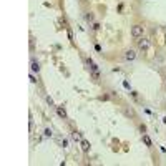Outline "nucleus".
<instances>
[{"label":"nucleus","mask_w":166,"mask_h":166,"mask_svg":"<svg viewBox=\"0 0 166 166\" xmlns=\"http://www.w3.org/2000/svg\"><path fill=\"white\" fill-rule=\"evenodd\" d=\"M91 77H93V80H98L100 75H98V72H91Z\"/></svg>","instance_id":"9b49d317"},{"label":"nucleus","mask_w":166,"mask_h":166,"mask_svg":"<svg viewBox=\"0 0 166 166\" xmlns=\"http://www.w3.org/2000/svg\"><path fill=\"white\" fill-rule=\"evenodd\" d=\"M72 138L75 139V141H82V136H80V133H78V131H73L72 133Z\"/></svg>","instance_id":"1a4fd4ad"},{"label":"nucleus","mask_w":166,"mask_h":166,"mask_svg":"<svg viewBox=\"0 0 166 166\" xmlns=\"http://www.w3.org/2000/svg\"><path fill=\"white\" fill-rule=\"evenodd\" d=\"M82 149L86 153V151H90V141H86V139H82Z\"/></svg>","instance_id":"423d86ee"},{"label":"nucleus","mask_w":166,"mask_h":166,"mask_svg":"<svg viewBox=\"0 0 166 166\" xmlns=\"http://www.w3.org/2000/svg\"><path fill=\"white\" fill-rule=\"evenodd\" d=\"M56 113H58V116L60 118H63V120H66V111L61 108V106H56Z\"/></svg>","instance_id":"39448f33"},{"label":"nucleus","mask_w":166,"mask_h":166,"mask_svg":"<svg viewBox=\"0 0 166 166\" xmlns=\"http://www.w3.org/2000/svg\"><path fill=\"white\" fill-rule=\"evenodd\" d=\"M30 66H32V72H37L38 73V70H40V66H38V63L35 60H32V63H30Z\"/></svg>","instance_id":"0eeeda50"},{"label":"nucleus","mask_w":166,"mask_h":166,"mask_svg":"<svg viewBox=\"0 0 166 166\" xmlns=\"http://www.w3.org/2000/svg\"><path fill=\"white\" fill-rule=\"evenodd\" d=\"M138 47H139V50H148L149 42L146 38H141V40H138Z\"/></svg>","instance_id":"7ed1b4c3"},{"label":"nucleus","mask_w":166,"mask_h":166,"mask_svg":"<svg viewBox=\"0 0 166 166\" xmlns=\"http://www.w3.org/2000/svg\"><path fill=\"white\" fill-rule=\"evenodd\" d=\"M86 20H88V22H91V20H93V13H91V12H88V13H86Z\"/></svg>","instance_id":"9d476101"},{"label":"nucleus","mask_w":166,"mask_h":166,"mask_svg":"<svg viewBox=\"0 0 166 166\" xmlns=\"http://www.w3.org/2000/svg\"><path fill=\"white\" fill-rule=\"evenodd\" d=\"M135 58H136V52H135V50H126V52H125V60L133 61Z\"/></svg>","instance_id":"f03ea898"},{"label":"nucleus","mask_w":166,"mask_h":166,"mask_svg":"<svg viewBox=\"0 0 166 166\" xmlns=\"http://www.w3.org/2000/svg\"><path fill=\"white\" fill-rule=\"evenodd\" d=\"M86 63H88V66H90V70H91V72H98V66L95 65V61L91 60V58H88V60H86Z\"/></svg>","instance_id":"20e7f679"},{"label":"nucleus","mask_w":166,"mask_h":166,"mask_svg":"<svg viewBox=\"0 0 166 166\" xmlns=\"http://www.w3.org/2000/svg\"><path fill=\"white\" fill-rule=\"evenodd\" d=\"M93 28L95 30H100V23H93Z\"/></svg>","instance_id":"ddd939ff"},{"label":"nucleus","mask_w":166,"mask_h":166,"mask_svg":"<svg viewBox=\"0 0 166 166\" xmlns=\"http://www.w3.org/2000/svg\"><path fill=\"white\" fill-rule=\"evenodd\" d=\"M143 32H144V28L141 27V25H133V28H131V35L135 37V38H139V37L143 35Z\"/></svg>","instance_id":"f257e3e1"},{"label":"nucleus","mask_w":166,"mask_h":166,"mask_svg":"<svg viewBox=\"0 0 166 166\" xmlns=\"http://www.w3.org/2000/svg\"><path fill=\"white\" fill-rule=\"evenodd\" d=\"M45 136H52V130L47 128V130H45Z\"/></svg>","instance_id":"f8f14e48"},{"label":"nucleus","mask_w":166,"mask_h":166,"mask_svg":"<svg viewBox=\"0 0 166 166\" xmlns=\"http://www.w3.org/2000/svg\"><path fill=\"white\" fill-rule=\"evenodd\" d=\"M143 141L146 143V146H153V143H151V139H149V136H148V135H144V133H143Z\"/></svg>","instance_id":"6e6552de"}]
</instances>
